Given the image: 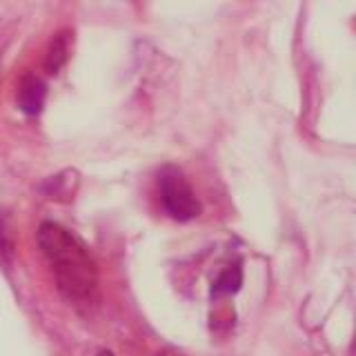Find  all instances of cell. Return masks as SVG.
<instances>
[{"mask_svg": "<svg viewBox=\"0 0 356 356\" xmlns=\"http://www.w3.org/2000/svg\"><path fill=\"white\" fill-rule=\"evenodd\" d=\"M38 245L56 274L58 289L70 300L92 298L98 285V265L87 245L58 222H42Z\"/></svg>", "mask_w": 356, "mask_h": 356, "instance_id": "6da1fadb", "label": "cell"}, {"mask_svg": "<svg viewBox=\"0 0 356 356\" xmlns=\"http://www.w3.org/2000/svg\"><path fill=\"white\" fill-rule=\"evenodd\" d=\"M159 185H161L163 207L167 209V214L172 218L192 220L200 214L198 198L181 170H176V167H165L159 178Z\"/></svg>", "mask_w": 356, "mask_h": 356, "instance_id": "7a4b0ae2", "label": "cell"}, {"mask_svg": "<svg viewBox=\"0 0 356 356\" xmlns=\"http://www.w3.org/2000/svg\"><path fill=\"white\" fill-rule=\"evenodd\" d=\"M44 94H47V89H44V83L38 76H25L16 94L18 107L25 111V114H31V116L38 114L44 103Z\"/></svg>", "mask_w": 356, "mask_h": 356, "instance_id": "3957f363", "label": "cell"}, {"mask_svg": "<svg viewBox=\"0 0 356 356\" xmlns=\"http://www.w3.org/2000/svg\"><path fill=\"white\" fill-rule=\"evenodd\" d=\"M243 283V272L238 265H229L225 272H222L211 287V296H222V294H234L238 292V287Z\"/></svg>", "mask_w": 356, "mask_h": 356, "instance_id": "277c9868", "label": "cell"}, {"mask_svg": "<svg viewBox=\"0 0 356 356\" xmlns=\"http://www.w3.org/2000/svg\"><path fill=\"white\" fill-rule=\"evenodd\" d=\"M67 51H70V44H67V33H58V36L51 40L49 54H47V58H44V67H47L49 74H56L67 63Z\"/></svg>", "mask_w": 356, "mask_h": 356, "instance_id": "5b68a950", "label": "cell"}, {"mask_svg": "<svg viewBox=\"0 0 356 356\" xmlns=\"http://www.w3.org/2000/svg\"><path fill=\"white\" fill-rule=\"evenodd\" d=\"M156 356H183L181 352H178V350H163V352H159V354H156Z\"/></svg>", "mask_w": 356, "mask_h": 356, "instance_id": "8992f818", "label": "cell"}, {"mask_svg": "<svg viewBox=\"0 0 356 356\" xmlns=\"http://www.w3.org/2000/svg\"><path fill=\"white\" fill-rule=\"evenodd\" d=\"M98 356H111V354H109V352H100Z\"/></svg>", "mask_w": 356, "mask_h": 356, "instance_id": "52a82bcc", "label": "cell"}]
</instances>
